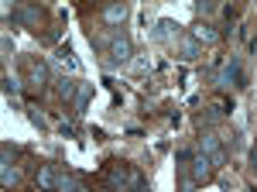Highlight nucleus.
<instances>
[{
    "mask_svg": "<svg viewBox=\"0 0 257 192\" xmlns=\"http://www.w3.org/2000/svg\"><path fill=\"white\" fill-rule=\"evenodd\" d=\"M76 93H79V86H76L72 79H59V96L62 100H76Z\"/></svg>",
    "mask_w": 257,
    "mask_h": 192,
    "instance_id": "obj_10",
    "label": "nucleus"
},
{
    "mask_svg": "<svg viewBox=\"0 0 257 192\" xmlns=\"http://www.w3.org/2000/svg\"><path fill=\"white\" fill-rule=\"evenodd\" d=\"M138 192H148V189H138Z\"/></svg>",
    "mask_w": 257,
    "mask_h": 192,
    "instance_id": "obj_16",
    "label": "nucleus"
},
{
    "mask_svg": "<svg viewBox=\"0 0 257 192\" xmlns=\"http://www.w3.org/2000/svg\"><path fill=\"white\" fill-rule=\"evenodd\" d=\"M28 79H31V86H45L48 82V65L45 62H28Z\"/></svg>",
    "mask_w": 257,
    "mask_h": 192,
    "instance_id": "obj_6",
    "label": "nucleus"
},
{
    "mask_svg": "<svg viewBox=\"0 0 257 192\" xmlns=\"http://www.w3.org/2000/svg\"><path fill=\"white\" fill-rule=\"evenodd\" d=\"M240 62L237 58H233V62H226V65H223V69H219V76H216V82L219 86H240Z\"/></svg>",
    "mask_w": 257,
    "mask_h": 192,
    "instance_id": "obj_2",
    "label": "nucleus"
},
{
    "mask_svg": "<svg viewBox=\"0 0 257 192\" xmlns=\"http://www.w3.org/2000/svg\"><path fill=\"white\" fill-rule=\"evenodd\" d=\"M38 185H41L45 192H55V189H62L59 168H55V165H41V168H38Z\"/></svg>",
    "mask_w": 257,
    "mask_h": 192,
    "instance_id": "obj_1",
    "label": "nucleus"
},
{
    "mask_svg": "<svg viewBox=\"0 0 257 192\" xmlns=\"http://www.w3.org/2000/svg\"><path fill=\"white\" fill-rule=\"evenodd\" d=\"M14 18L24 21V24H35V21H38V14H35L31 7H21V11H14Z\"/></svg>",
    "mask_w": 257,
    "mask_h": 192,
    "instance_id": "obj_13",
    "label": "nucleus"
},
{
    "mask_svg": "<svg viewBox=\"0 0 257 192\" xmlns=\"http://www.w3.org/2000/svg\"><path fill=\"white\" fill-rule=\"evenodd\" d=\"M202 154H209L213 165H223V151H219V137L216 134H202Z\"/></svg>",
    "mask_w": 257,
    "mask_h": 192,
    "instance_id": "obj_5",
    "label": "nucleus"
},
{
    "mask_svg": "<svg viewBox=\"0 0 257 192\" xmlns=\"http://www.w3.org/2000/svg\"><path fill=\"white\" fill-rule=\"evenodd\" d=\"M0 182H4V189H11V185H18V168H14V161H11V151L4 148V165H0Z\"/></svg>",
    "mask_w": 257,
    "mask_h": 192,
    "instance_id": "obj_4",
    "label": "nucleus"
},
{
    "mask_svg": "<svg viewBox=\"0 0 257 192\" xmlns=\"http://www.w3.org/2000/svg\"><path fill=\"white\" fill-rule=\"evenodd\" d=\"M178 52H182V58H199V55H202V48H199V41H196V38L182 41V48H178Z\"/></svg>",
    "mask_w": 257,
    "mask_h": 192,
    "instance_id": "obj_11",
    "label": "nucleus"
},
{
    "mask_svg": "<svg viewBox=\"0 0 257 192\" xmlns=\"http://www.w3.org/2000/svg\"><path fill=\"white\" fill-rule=\"evenodd\" d=\"M209 175H213V158L209 154H196L192 158V178L196 182H206Z\"/></svg>",
    "mask_w": 257,
    "mask_h": 192,
    "instance_id": "obj_3",
    "label": "nucleus"
},
{
    "mask_svg": "<svg viewBox=\"0 0 257 192\" xmlns=\"http://www.w3.org/2000/svg\"><path fill=\"white\" fill-rule=\"evenodd\" d=\"M172 31H175V24H172V21H161V31H158L161 38H168V35H172Z\"/></svg>",
    "mask_w": 257,
    "mask_h": 192,
    "instance_id": "obj_15",
    "label": "nucleus"
},
{
    "mask_svg": "<svg viewBox=\"0 0 257 192\" xmlns=\"http://www.w3.org/2000/svg\"><path fill=\"white\" fill-rule=\"evenodd\" d=\"M110 58H113V62H127V58H131V41L123 38V35L110 41Z\"/></svg>",
    "mask_w": 257,
    "mask_h": 192,
    "instance_id": "obj_7",
    "label": "nucleus"
},
{
    "mask_svg": "<svg viewBox=\"0 0 257 192\" xmlns=\"http://www.w3.org/2000/svg\"><path fill=\"white\" fill-rule=\"evenodd\" d=\"M4 93H11V96L18 93V79H11V76L4 79Z\"/></svg>",
    "mask_w": 257,
    "mask_h": 192,
    "instance_id": "obj_14",
    "label": "nucleus"
},
{
    "mask_svg": "<svg viewBox=\"0 0 257 192\" xmlns=\"http://www.w3.org/2000/svg\"><path fill=\"white\" fill-rule=\"evenodd\" d=\"M192 38H196L199 45H213V41H216L219 35L213 31V28H209V24H202V21H199L196 28H192Z\"/></svg>",
    "mask_w": 257,
    "mask_h": 192,
    "instance_id": "obj_8",
    "label": "nucleus"
},
{
    "mask_svg": "<svg viewBox=\"0 0 257 192\" xmlns=\"http://www.w3.org/2000/svg\"><path fill=\"white\" fill-rule=\"evenodd\" d=\"M72 107H76V114H86V107H89V86H79V93L72 100Z\"/></svg>",
    "mask_w": 257,
    "mask_h": 192,
    "instance_id": "obj_12",
    "label": "nucleus"
},
{
    "mask_svg": "<svg viewBox=\"0 0 257 192\" xmlns=\"http://www.w3.org/2000/svg\"><path fill=\"white\" fill-rule=\"evenodd\" d=\"M123 18H127V7H123V4H113V7L103 11V21H106V24H120Z\"/></svg>",
    "mask_w": 257,
    "mask_h": 192,
    "instance_id": "obj_9",
    "label": "nucleus"
}]
</instances>
